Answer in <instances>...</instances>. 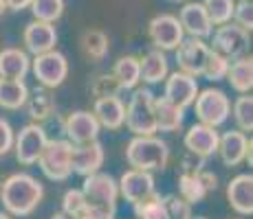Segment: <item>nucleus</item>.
<instances>
[{
    "instance_id": "nucleus-1",
    "label": "nucleus",
    "mask_w": 253,
    "mask_h": 219,
    "mask_svg": "<svg viewBox=\"0 0 253 219\" xmlns=\"http://www.w3.org/2000/svg\"><path fill=\"white\" fill-rule=\"evenodd\" d=\"M44 187L31 173H13L0 187V202L13 217H27L40 206Z\"/></svg>"
},
{
    "instance_id": "nucleus-2",
    "label": "nucleus",
    "mask_w": 253,
    "mask_h": 219,
    "mask_svg": "<svg viewBox=\"0 0 253 219\" xmlns=\"http://www.w3.org/2000/svg\"><path fill=\"white\" fill-rule=\"evenodd\" d=\"M126 160L130 169L141 171H163L169 160V147L157 134L152 136H134L126 147Z\"/></svg>"
},
{
    "instance_id": "nucleus-3",
    "label": "nucleus",
    "mask_w": 253,
    "mask_h": 219,
    "mask_svg": "<svg viewBox=\"0 0 253 219\" xmlns=\"http://www.w3.org/2000/svg\"><path fill=\"white\" fill-rule=\"evenodd\" d=\"M124 125L134 136L157 134V116H154V92L150 88H134L128 105H126Z\"/></svg>"
},
{
    "instance_id": "nucleus-4",
    "label": "nucleus",
    "mask_w": 253,
    "mask_h": 219,
    "mask_svg": "<svg viewBox=\"0 0 253 219\" xmlns=\"http://www.w3.org/2000/svg\"><path fill=\"white\" fill-rule=\"evenodd\" d=\"M71 152L73 143L66 138H55L46 140L44 149H42L40 158H38V167L42 169V173L53 182H64L73 175L71 167Z\"/></svg>"
},
{
    "instance_id": "nucleus-5",
    "label": "nucleus",
    "mask_w": 253,
    "mask_h": 219,
    "mask_svg": "<svg viewBox=\"0 0 253 219\" xmlns=\"http://www.w3.org/2000/svg\"><path fill=\"white\" fill-rule=\"evenodd\" d=\"M194 112L198 116V123L211 125V127H220L229 121L231 116V101L218 88H207V90H198L196 99L192 103Z\"/></svg>"
},
{
    "instance_id": "nucleus-6",
    "label": "nucleus",
    "mask_w": 253,
    "mask_h": 219,
    "mask_svg": "<svg viewBox=\"0 0 253 219\" xmlns=\"http://www.w3.org/2000/svg\"><path fill=\"white\" fill-rule=\"evenodd\" d=\"M209 37H211L209 48L220 53V55L227 57L229 62L245 55V53L249 51V44H251V33L245 31L242 27H238L236 22L218 24L216 31H211Z\"/></svg>"
},
{
    "instance_id": "nucleus-7",
    "label": "nucleus",
    "mask_w": 253,
    "mask_h": 219,
    "mask_svg": "<svg viewBox=\"0 0 253 219\" xmlns=\"http://www.w3.org/2000/svg\"><path fill=\"white\" fill-rule=\"evenodd\" d=\"M31 72L36 75L38 84L42 88H60L69 77V60L60 51H46L40 55H33L31 60Z\"/></svg>"
},
{
    "instance_id": "nucleus-8",
    "label": "nucleus",
    "mask_w": 253,
    "mask_h": 219,
    "mask_svg": "<svg viewBox=\"0 0 253 219\" xmlns=\"http://www.w3.org/2000/svg\"><path fill=\"white\" fill-rule=\"evenodd\" d=\"M82 193L86 195V202L95 204V206H113L117 208V199H119V184L110 173L99 171L84 175V184H82Z\"/></svg>"
},
{
    "instance_id": "nucleus-9",
    "label": "nucleus",
    "mask_w": 253,
    "mask_h": 219,
    "mask_svg": "<svg viewBox=\"0 0 253 219\" xmlns=\"http://www.w3.org/2000/svg\"><path fill=\"white\" fill-rule=\"evenodd\" d=\"M148 35H150V42L154 44V48L168 53V51H174L183 42L185 33L176 16H172V13H159L148 24Z\"/></svg>"
},
{
    "instance_id": "nucleus-10",
    "label": "nucleus",
    "mask_w": 253,
    "mask_h": 219,
    "mask_svg": "<svg viewBox=\"0 0 253 219\" xmlns=\"http://www.w3.org/2000/svg\"><path fill=\"white\" fill-rule=\"evenodd\" d=\"M48 136L42 123H29L16 134L13 138V149H16V158L20 164H36L40 158L42 149H44Z\"/></svg>"
},
{
    "instance_id": "nucleus-11",
    "label": "nucleus",
    "mask_w": 253,
    "mask_h": 219,
    "mask_svg": "<svg viewBox=\"0 0 253 219\" xmlns=\"http://www.w3.org/2000/svg\"><path fill=\"white\" fill-rule=\"evenodd\" d=\"M117 184H119V197H124L132 206L157 193L154 175L150 171H141V169H128L117 180Z\"/></svg>"
},
{
    "instance_id": "nucleus-12",
    "label": "nucleus",
    "mask_w": 253,
    "mask_h": 219,
    "mask_svg": "<svg viewBox=\"0 0 253 219\" xmlns=\"http://www.w3.org/2000/svg\"><path fill=\"white\" fill-rule=\"evenodd\" d=\"M165 88H163V96L168 101H172L174 105H178V108L187 110L192 108L194 99H196L198 94V81L196 77L187 75V72L183 70H176V72H168V77H165Z\"/></svg>"
},
{
    "instance_id": "nucleus-13",
    "label": "nucleus",
    "mask_w": 253,
    "mask_h": 219,
    "mask_svg": "<svg viewBox=\"0 0 253 219\" xmlns=\"http://www.w3.org/2000/svg\"><path fill=\"white\" fill-rule=\"evenodd\" d=\"M174 51H176L178 70L187 72V75H192V77H201L205 60L209 55V44H205V40L185 35L183 42L178 44Z\"/></svg>"
},
{
    "instance_id": "nucleus-14",
    "label": "nucleus",
    "mask_w": 253,
    "mask_h": 219,
    "mask_svg": "<svg viewBox=\"0 0 253 219\" xmlns=\"http://www.w3.org/2000/svg\"><path fill=\"white\" fill-rule=\"evenodd\" d=\"M99 131H101L99 121H97L95 114L88 110L73 112L64 121L66 140L73 145H84V143H90V140H97L99 138Z\"/></svg>"
},
{
    "instance_id": "nucleus-15",
    "label": "nucleus",
    "mask_w": 253,
    "mask_h": 219,
    "mask_svg": "<svg viewBox=\"0 0 253 219\" xmlns=\"http://www.w3.org/2000/svg\"><path fill=\"white\" fill-rule=\"evenodd\" d=\"M104 145L99 140H90V143L84 145H73V152H71V167L73 173L77 175H90L95 171H99L104 167Z\"/></svg>"
},
{
    "instance_id": "nucleus-16",
    "label": "nucleus",
    "mask_w": 253,
    "mask_h": 219,
    "mask_svg": "<svg viewBox=\"0 0 253 219\" xmlns=\"http://www.w3.org/2000/svg\"><path fill=\"white\" fill-rule=\"evenodd\" d=\"M22 42L27 53L31 55H40V53L53 51L57 44V31L53 22H42V20H33L24 27L22 31Z\"/></svg>"
},
{
    "instance_id": "nucleus-17",
    "label": "nucleus",
    "mask_w": 253,
    "mask_h": 219,
    "mask_svg": "<svg viewBox=\"0 0 253 219\" xmlns=\"http://www.w3.org/2000/svg\"><path fill=\"white\" fill-rule=\"evenodd\" d=\"M218 138H220V134L216 131V127L205 125V123H196L185 131L183 143H185V149L192 156H198V158L205 160L209 156L216 154Z\"/></svg>"
},
{
    "instance_id": "nucleus-18",
    "label": "nucleus",
    "mask_w": 253,
    "mask_h": 219,
    "mask_svg": "<svg viewBox=\"0 0 253 219\" xmlns=\"http://www.w3.org/2000/svg\"><path fill=\"white\" fill-rule=\"evenodd\" d=\"M178 22L183 27V33L189 37H201V40H207L213 31V24L209 20L203 2H185L183 9L178 11Z\"/></svg>"
},
{
    "instance_id": "nucleus-19",
    "label": "nucleus",
    "mask_w": 253,
    "mask_h": 219,
    "mask_svg": "<svg viewBox=\"0 0 253 219\" xmlns=\"http://www.w3.org/2000/svg\"><path fill=\"white\" fill-rule=\"evenodd\" d=\"M253 145V140L245 131L240 129H233V131H227L218 138V149L216 154L220 156L222 164L225 167H238L240 162H245V156H247V149Z\"/></svg>"
},
{
    "instance_id": "nucleus-20",
    "label": "nucleus",
    "mask_w": 253,
    "mask_h": 219,
    "mask_svg": "<svg viewBox=\"0 0 253 219\" xmlns=\"http://www.w3.org/2000/svg\"><path fill=\"white\" fill-rule=\"evenodd\" d=\"M227 202L238 215H253V175L240 173L227 184Z\"/></svg>"
},
{
    "instance_id": "nucleus-21",
    "label": "nucleus",
    "mask_w": 253,
    "mask_h": 219,
    "mask_svg": "<svg viewBox=\"0 0 253 219\" xmlns=\"http://www.w3.org/2000/svg\"><path fill=\"white\" fill-rule=\"evenodd\" d=\"M92 114H95V119L99 121L101 127L117 131V129L124 127L126 103L121 101V96H101V99H95Z\"/></svg>"
},
{
    "instance_id": "nucleus-22",
    "label": "nucleus",
    "mask_w": 253,
    "mask_h": 219,
    "mask_svg": "<svg viewBox=\"0 0 253 219\" xmlns=\"http://www.w3.org/2000/svg\"><path fill=\"white\" fill-rule=\"evenodd\" d=\"M168 72H169V62H168L165 51L152 48L143 57H139V75L143 84H148V86L161 84L165 77H168Z\"/></svg>"
},
{
    "instance_id": "nucleus-23",
    "label": "nucleus",
    "mask_w": 253,
    "mask_h": 219,
    "mask_svg": "<svg viewBox=\"0 0 253 219\" xmlns=\"http://www.w3.org/2000/svg\"><path fill=\"white\" fill-rule=\"evenodd\" d=\"M31 70L29 53L22 48L9 46L0 51V77L4 79H24Z\"/></svg>"
},
{
    "instance_id": "nucleus-24",
    "label": "nucleus",
    "mask_w": 253,
    "mask_h": 219,
    "mask_svg": "<svg viewBox=\"0 0 253 219\" xmlns=\"http://www.w3.org/2000/svg\"><path fill=\"white\" fill-rule=\"evenodd\" d=\"M154 116H157V131H176L185 121V110L165 96H154Z\"/></svg>"
},
{
    "instance_id": "nucleus-25",
    "label": "nucleus",
    "mask_w": 253,
    "mask_h": 219,
    "mask_svg": "<svg viewBox=\"0 0 253 219\" xmlns=\"http://www.w3.org/2000/svg\"><path fill=\"white\" fill-rule=\"evenodd\" d=\"M24 108H27L33 123H44V121H48L55 114V96L51 94L48 88H40V90H36L33 94L29 92Z\"/></svg>"
},
{
    "instance_id": "nucleus-26",
    "label": "nucleus",
    "mask_w": 253,
    "mask_h": 219,
    "mask_svg": "<svg viewBox=\"0 0 253 219\" xmlns=\"http://www.w3.org/2000/svg\"><path fill=\"white\" fill-rule=\"evenodd\" d=\"M227 81L231 84V88L238 92V94H245V92H251L253 88V60L251 55H242L238 60H233V64H229V70H227Z\"/></svg>"
},
{
    "instance_id": "nucleus-27",
    "label": "nucleus",
    "mask_w": 253,
    "mask_h": 219,
    "mask_svg": "<svg viewBox=\"0 0 253 219\" xmlns=\"http://www.w3.org/2000/svg\"><path fill=\"white\" fill-rule=\"evenodd\" d=\"M29 88L24 79H4L0 77V108L2 110H20L27 103Z\"/></svg>"
},
{
    "instance_id": "nucleus-28",
    "label": "nucleus",
    "mask_w": 253,
    "mask_h": 219,
    "mask_svg": "<svg viewBox=\"0 0 253 219\" xmlns=\"http://www.w3.org/2000/svg\"><path fill=\"white\" fill-rule=\"evenodd\" d=\"M113 77L117 79V84L121 86V90H134V88L139 86V81H141L139 57H134V55L119 57L115 68H113Z\"/></svg>"
},
{
    "instance_id": "nucleus-29",
    "label": "nucleus",
    "mask_w": 253,
    "mask_h": 219,
    "mask_svg": "<svg viewBox=\"0 0 253 219\" xmlns=\"http://www.w3.org/2000/svg\"><path fill=\"white\" fill-rule=\"evenodd\" d=\"M198 171H181V175H178V195L192 206L207 197V188L203 187Z\"/></svg>"
},
{
    "instance_id": "nucleus-30",
    "label": "nucleus",
    "mask_w": 253,
    "mask_h": 219,
    "mask_svg": "<svg viewBox=\"0 0 253 219\" xmlns=\"http://www.w3.org/2000/svg\"><path fill=\"white\" fill-rule=\"evenodd\" d=\"M82 48H84V53L90 57V60L101 62L110 51V40L104 31L90 29V31H86L84 35H82Z\"/></svg>"
},
{
    "instance_id": "nucleus-31",
    "label": "nucleus",
    "mask_w": 253,
    "mask_h": 219,
    "mask_svg": "<svg viewBox=\"0 0 253 219\" xmlns=\"http://www.w3.org/2000/svg\"><path fill=\"white\" fill-rule=\"evenodd\" d=\"M231 114H233V121H236L240 131H245V134L253 131V96H251V92H245V94H240L233 101Z\"/></svg>"
},
{
    "instance_id": "nucleus-32",
    "label": "nucleus",
    "mask_w": 253,
    "mask_h": 219,
    "mask_svg": "<svg viewBox=\"0 0 253 219\" xmlns=\"http://www.w3.org/2000/svg\"><path fill=\"white\" fill-rule=\"evenodd\" d=\"M29 9L33 13V20L55 24L64 16V0H31Z\"/></svg>"
},
{
    "instance_id": "nucleus-33",
    "label": "nucleus",
    "mask_w": 253,
    "mask_h": 219,
    "mask_svg": "<svg viewBox=\"0 0 253 219\" xmlns=\"http://www.w3.org/2000/svg\"><path fill=\"white\" fill-rule=\"evenodd\" d=\"M134 217L137 219H169V213L168 208H165V202L163 197L159 195V193H154V195H150L148 199H143V202L134 204Z\"/></svg>"
},
{
    "instance_id": "nucleus-34",
    "label": "nucleus",
    "mask_w": 253,
    "mask_h": 219,
    "mask_svg": "<svg viewBox=\"0 0 253 219\" xmlns=\"http://www.w3.org/2000/svg\"><path fill=\"white\" fill-rule=\"evenodd\" d=\"M203 7H205V11H207L211 24L213 27H218V24L231 22L236 0H203Z\"/></svg>"
},
{
    "instance_id": "nucleus-35",
    "label": "nucleus",
    "mask_w": 253,
    "mask_h": 219,
    "mask_svg": "<svg viewBox=\"0 0 253 219\" xmlns=\"http://www.w3.org/2000/svg\"><path fill=\"white\" fill-rule=\"evenodd\" d=\"M229 64H231V62L227 60V57H222L220 53H216V51H211V48H209V55L205 60V66H203L201 75L205 77V79H209V81H222L227 77Z\"/></svg>"
},
{
    "instance_id": "nucleus-36",
    "label": "nucleus",
    "mask_w": 253,
    "mask_h": 219,
    "mask_svg": "<svg viewBox=\"0 0 253 219\" xmlns=\"http://www.w3.org/2000/svg\"><path fill=\"white\" fill-rule=\"evenodd\" d=\"M86 206H88V202H86V195L82 193V188H69L62 197V211L71 217H80Z\"/></svg>"
},
{
    "instance_id": "nucleus-37",
    "label": "nucleus",
    "mask_w": 253,
    "mask_h": 219,
    "mask_svg": "<svg viewBox=\"0 0 253 219\" xmlns=\"http://www.w3.org/2000/svg\"><path fill=\"white\" fill-rule=\"evenodd\" d=\"M90 92L95 94V99H101V96H119V92L124 90H121V86L117 84V79L110 72V75L95 77V81L90 84Z\"/></svg>"
},
{
    "instance_id": "nucleus-38",
    "label": "nucleus",
    "mask_w": 253,
    "mask_h": 219,
    "mask_svg": "<svg viewBox=\"0 0 253 219\" xmlns=\"http://www.w3.org/2000/svg\"><path fill=\"white\" fill-rule=\"evenodd\" d=\"M231 20L236 22L238 27H242L245 31L251 33V29H253V4H251V0H238L236 7H233Z\"/></svg>"
},
{
    "instance_id": "nucleus-39",
    "label": "nucleus",
    "mask_w": 253,
    "mask_h": 219,
    "mask_svg": "<svg viewBox=\"0 0 253 219\" xmlns=\"http://www.w3.org/2000/svg\"><path fill=\"white\" fill-rule=\"evenodd\" d=\"M163 202L169 213V219H189L192 217V204H187L181 195H168V197H163Z\"/></svg>"
},
{
    "instance_id": "nucleus-40",
    "label": "nucleus",
    "mask_w": 253,
    "mask_h": 219,
    "mask_svg": "<svg viewBox=\"0 0 253 219\" xmlns=\"http://www.w3.org/2000/svg\"><path fill=\"white\" fill-rule=\"evenodd\" d=\"M13 138H16V131H13L11 123L7 119H0V156L13 149Z\"/></svg>"
},
{
    "instance_id": "nucleus-41",
    "label": "nucleus",
    "mask_w": 253,
    "mask_h": 219,
    "mask_svg": "<svg viewBox=\"0 0 253 219\" xmlns=\"http://www.w3.org/2000/svg\"><path fill=\"white\" fill-rule=\"evenodd\" d=\"M115 211L117 208L113 206H95V204H88L84 208V213L75 219H115Z\"/></svg>"
},
{
    "instance_id": "nucleus-42",
    "label": "nucleus",
    "mask_w": 253,
    "mask_h": 219,
    "mask_svg": "<svg viewBox=\"0 0 253 219\" xmlns=\"http://www.w3.org/2000/svg\"><path fill=\"white\" fill-rule=\"evenodd\" d=\"M198 178H201L203 187L207 188V193H209V191H216V187H218V178H216V173L207 171V169L203 167L201 171H198Z\"/></svg>"
},
{
    "instance_id": "nucleus-43",
    "label": "nucleus",
    "mask_w": 253,
    "mask_h": 219,
    "mask_svg": "<svg viewBox=\"0 0 253 219\" xmlns=\"http://www.w3.org/2000/svg\"><path fill=\"white\" fill-rule=\"evenodd\" d=\"M2 2L9 11H22V9H29L31 0H2Z\"/></svg>"
},
{
    "instance_id": "nucleus-44",
    "label": "nucleus",
    "mask_w": 253,
    "mask_h": 219,
    "mask_svg": "<svg viewBox=\"0 0 253 219\" xmlns=\"http://www.w3.org/2000/svg\"><path fill=\"white\" fill-rule=\"evenodd\" d=\"M51 219H75V217H71V215H66L64 211H60V213H55V215H53Z\"/></svg>"
},
{
    "instance_id": "nucleus-45",
    "label": "nucleus",
    "mask_w": 253,
    "mask_h": 219,
    "mask_svg": "<svg viewBox=\"0 0 253 219\" xmlns=\"http://www.w3.org/2000/svg\"><path fill=\"white\" fill-rule=\"evenodd\" d=\"M0 219H11V215H9V213H2V211H0Z\"/></svg>"
},
{
    "instance_id": "nucleus-46",
    "label": "nucleus",
    "mask_w": 253,
    "mask_h": 219,
    "mask_svg": "<svg viewBox=\"0 0 253 219\" xmlns=\"http://www.w3.org/2000/svg\"><path fill=\"white\" fill-rule=\"evenodd\" d=\"M4 9H7V7H4V2H2V0H0V13H2Z\"/></svg>"
},
{
    "instance_id": "nucleus-47",
    "label": "nucleus",
    "mask_w": 253,
    "mask_h": 219,
    "mask_svg": "<svg viewBox=\"0 0 253 219\" xmlns=\"http://www.w3.org/2000/svg\"><path fill=\"white\" fill-rule=\"evenodd\" d=\"M189 219H207V217H189Z\"/></svg>"
},
{
    "instance_id": "nucleus-48",
    "label": "nucleus",
    "mask_w": 253,
    "mask_h": 219,
    "mask_svg": "<svg viewBox=\"0 0 253 219\" xmlns=\"http://www.w3.org/2000/svg\"><path fill=\"white\" fill-rule=\"evenodd\" d=\"M172 2H185V0H172Z\"/></svg>"
}]
</instances>
